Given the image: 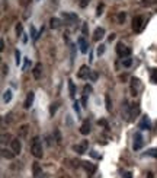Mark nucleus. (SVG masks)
<instances>
[{"mask_svg": "<svg viewBox=\"0 0 157 178\" xmlns=\"http://www.w3.org/2000/svg\"><path fill=\"white\" fill-rule=\"evenodd\" d=\"M31 153L36 158V159H41L44 152H42V145H41V140L38 136H35L32 139V145H31Z\"/></svg>", "mask_w": 157, "mask_h": 178, "instance_id": "nucleus-1", "label": "nucleus"}, {"mask_svg": "<svg viewBox=\"0 0 157 178\" xmlns=\"http://www.w3.org/2000/svg\"><path fill=\"white\" fill-rule=\"evenodd\" d=\"M117 53H118L119 57L125 58V57H130V54H131V48L127 47V45H124L122 42H118V45H117Z\"/></svg>", "mask_w": 157, "mask_h": 178, "instance_id": "nucleus-2", "label": "nucleus"}, {"mask_svg": "<svg viewBox=\"0 0 157 178\" xmlns=\"http://www.w3.org/2000/svg\"><path fill=\"white\" fill-rule=\"evenodd\" d=\"M144 28V18L143 16H135L133 19V29L135 32H141Z\"/></svg>", "mask_w": 157, "mask_h": 178, "instance_id": "nucleus-3", "label": "nucleus"}, {"mask_svg": "<svg viewBox=\"0 0 157 178\" xmlns=\"http://www.w3.org/2000/svg\"><path fill=\"white\" fill-rule=\"evenodd\" d=\"M143 136H141V133L140 132H137L135 134H134V145H133V149L134 151H140L141 148H143Z\"/></svg>", "mask_w": 157, "mask_h": 178, "instance_id": "nucleus-4", "label": "nucleus"}, {"mask_svg": "<svg viewBox=\"0 0 157 178\" xmlns=\"http://www.w3.org/2000/svg\"><path fill=\"white\" fill-rule=\"evenodd\" d=\"M89 76H90V69H89V66L83 64L80 67V70L77 72V77L79 79H89Z\"/></svg>", "mask_w": 157, "mask_h": 178, "instance_id": "nucleus-5", "label": "nucleus"}, {"mask_svg": "<svg viewBox=\"0 0 157 178\" xmlns=\"http://www.w3.org/2000/svg\"><path fill=\"white\" fill-rule=\"evenodd\" d=\"M122 115L127 121H131V105L128 104V101H124L122 104Z\"/></svg>", "mask_w": 157, "mask_h": 178, "instance_id": "nucleus-6", "label": "nucleus"}, {"mask_svg": "<svg viewBox=\"0 0 157 178\" xmlns=\"http://www.w3.org/2000/svg\"><path fill=\"white\" fill-rule=\"evenodd\" d=\"M63 18H64V20L68 23V25H73L79 18H77V15L76 13H71V12H64L63 13Z\"/></svg>", "mask_w": 157, "mask_h": 178, "instance_id": "nucleus-7", "label": "nucleus"}, {"mask_svg": "<svg viewBox=\"0 0 157 178\" xmlns=\"http://www.w3.org/2000/svg\"><path fill=\"white\" fill-rule=\"evenodd\" d=\"M10 148H12V151H13L16 155H19L20 151H22V143H20V140H19V139H13V140L10 142Z\"/></svg>", "mask_w": 157, "mask_h": 178, "instance_id": "nucleus-8", "label": "nucleus"}, {"mask_svg": "<svg viewBox=\"0 0 157 178\" xmlns=\"http://www.w3.org/2000/svg\"><path fill=\"white\" fill-rule=\"evenodd\" d=\"M33 99H35V94L31 91V92H28V95H26V99H25V102H23V107H25V110H29L31 108V105L33 104Z\"/></svg>", "mask_w": 157, "mask_h": 178, "instance_id": "nucleus-9", "label": "nucleus"}, {"mask_svg": "<svg viewBox=\"0 0 157 178\" xmlns=\"http://www.w3.org/2000/svg\"><path fill=\"white\" fill-rule=\"evenodd\" d=\"M74 151H76L79 155H83V153H86V152H87V140H83L82 143L76 145V146H74Z\"/></svg>", "mask_w": 157, "mask_h": 178, "instance_id": "nucleus-10", "label": "nucleus"}, {"mask_svg": "<svg viewBox=\"0 0 157 178\" xmlns=\"http://www.w3.org/2000/svg\"><path fill=\"white\" fill-rule=\"evenodd\" d=\"M77 44H79V47H80V51H82L83 54H86V53L89 51V44L86 42L84 37H80V38L77 39Z\"/></svg>", "mask_w": 157, "mask_h": 178, "instance_id": "nucleus-11", "label": "nucleus"}, {"mask_svg": "<svg viewBox=\"0 0 157 178\" xmlns=\"http://www.w3.org/2000/svg\"><path fill=\"white\" fill-rule=\"evenodd\" d=\"M32 75H33V77L38 80V79H41V76H42V64L41 63H36L35 64V67H33V70H32Z\"/></svg>", "mask_w": 157, "mask_h": 178, "instance_id": "nucleus-12", "label": "nucleus"}, {"mask_svg": "<svg viewBox=\"0 0 157 178\" xmlns=\"http://www.w3.org/2000/svg\"><path fill=\"white\" fill-rule=\"evenodd\" d=\"M138 127H140L141 130H150V129H151V123H150V118H149V117H143V120L140 121Z\"/></svg>", "mask_w": 157, "mask_h": 178, "instance_id": "nucleus-13", "label": "nucleus"}, {"mask_svg": "<svg viewBox=\"0 0 157 178\" xmlns=\"http://www.w3.org/2000/svg\"><path fill=\"white\" fill-rule=\"evenodd\" d=\"M82 165H83V168L86 170V172H89V175H92V174L96 171V165H93V164H92V162H89V161L82 162Z\"/></svg>", "mask_w": 157, "mask_h": 178, "instance_id": "nucleus-14", "label": "nucleus"}, {"mask_svg": "<svg viewBox=\"0 0 157 178\" xmlns=\"http://www.w3.org/2000/svg\"><path fill=\"white\" fill-rule=\"evenodd\" d=\"M103 37H105V29H103V28H100V26H99V28H96V29H95V32H93V39H95V41H100Z\"/></svg>", "mask_w": 157, "mask_h": 178, "instance_id": "nucleus-15", "label": "nucleus"}, {"mask_svg": "<svg viewBox=\"0 0 157 178\" xmlns=\"http://www.w3.org/2000/svg\"><path fill=\"white\" fill-rule=\"evenodd\" d=\"M80 133L84 134V136L90 133V123H89V120H84V121H83V124H82V127H80Z\"/></svg>", "mask_w": 157, "mask_h": 178, "instance_id": "nucleus-16", "label": "nucleus"}, {"mask_svg": "<svg viewBox=\"0 0 157 178\" xmlns=\"http://www.w3.org/2000/svg\"><path fill=\"white\" fill-rule=\"evenodd\" d=\"M131 82H133V83H131V92H133V95L135 96V95H137V86H140V80H138L137 77H133Z\"/></svg>", "mask_w": 157, "mask_h": 178, "instance_id": "nucleus-17", "label": "nucleus"}, {"mask_svg": "<svg viewBox=\"0 0 157 178\" xmlns=\"http://www.w3.org/2000/svg\"><path fill=\"white\" fill-rule=\"evenodd\" d=\"M15 155H16V153H15L13 151H7V149H4V148L1 149V156L6 158V159H13Z\"/></svg>", "mask_w": 157, "mask_h": 178, "instance_id": "nucleus-18", "label": "nucleus"}, {"mask_svg": "<svg viewBox=\"0 0 157 178\" xmlns=\"http://www.w3.org/2000/svg\"><path fill=\"white\" fill-rule=\"evenodd\" d=\"M50 26H51L52 29H58V28L61 26L60 19H58V18H51V20H50Z\"/></svg>", "mask_w": 157, "mask_h": 178, "instance_id": "nucleus-19", "label": "nucleus"}, {"mask_svg": "<svg viewBox=\"0 0 157 178\" xmlns=\"http://www.w3.org/2000/svg\"><path fill=\"white\" fill-rule=\"evenodd\" d=\"M28 124H23V126H20L19 127V137H25L26 136V133H28Z\"/></svg>", "mask_w": 157, "mask_h": 178, "instance_id": "nucleus-20", "label": "nucleus"}, {"mask_svg": "<svg viewBox=\"0 0 157 178\" xmlns=\"http://www.w3.org/2000/svg\"><path fill=\"white\" fill-rule=\"evenodd\" d=\"M68 89H70V96L74 98V95H76V86H74L73 80H68Z\"/></svg>", "mask_w": 157, "mask_h": 178, "instance_id": "nucleus-21", "label": "nucleus"}, {"mask_svg": "<svg viewBox=\"0 0 157 178\" xmlns=\"http://www.w3.org/2000/svg\"><path fill=\"white\" fill-rule=\"evenodd\" d=\"M10 99H12V91L7 89V91H4V94H3V101L7 104V102H10Z\"/></svg>", "mask_w": 157, "mask_h": 178, "instance_id": "nucleus-22", "label": "nucleus"}, {"mask_svg": "<svg viewBox=\"0 0 157 178\" xmlns=\"http://www.w3.org/2000/svg\"><path fill=\"white\" fill-rule=\"evenodd\" d=\"M105 102H106V110L111 113V111H112V102H111V96H109V94L105 95Z\"/></svg>", "mask_w": 157, "mask_h": 178, "instance_id": "nucleus-23", "label": "nucleus"}, {"mask_svg": "<svg viewBox=\"0 0 157 178\" xmlns=\"http://www.w3.org/2000/svg\"><path fill=\"white\" fill-rule=\"evenodd\" d=\"M138 113H140V107H138L137 104H133V105H131V117L138 115Z\"/></svg>", "mask_w": 157, "mask_h": 178, "instance_id": "nucleus-24", "label": "nucleus"}, {"mask_svg": "<svg viewBox=\"0 0 157 178\" xmlns=\"http://www.w3.org/2000/svg\"><path fill=\"white\" fill-rule=\"evenodd\" d=\"M39 175H42L41 174V167H39L38 162H35L33 164V177H39Z\"/></svg>", "mask_w": 157, "mask_h": 178, "instance_id": "nucleus-25", "label": "nucleus"}, {"mask_svg": "<svg viewBox=\"0 0 157 178\" xmlns=\"http://www.w3.org/2000/svg\"><path fill=\"white\" fill-rule=\"evenodd\" d=\"M125 18H127V13L125 12H119L118 13V23H124L125 22Z\"/></svg>", "mask_w": 157, "mask_h": 178, "instance_id": "nucleus-26", "label": "nucleus"}, {"mask_svg": "<svg viewBox=\"0 0 157 178\" xmlns=\"http://www.w3.org/2000/svg\"><path fill=\"white\" fill-rule=\"evenodd\" d=\"M57 108H58V104H57V102L51 104V107H50V115H52V117H54V114L57 113Z\"/></svg>", "mask_w": 157, "mask_h": 178, "instance_id": "nucleus-27", "label": "nucleus"}, {"mask_svg": "<svg viewBox=\"0 0 157 178\" xmlns=\"http://www.w3.org/2000/svg\"><path fill=\"white\" fill-rule=\"evenodd\" d=\"M12 136L10 134H1V143H6V142H12Z\"/></svg>", "mask_w": 157, "mask_h": 178, "instance_id": "nucleus-28", "label": "nucleus"}, {"mask_svg": "<svg viewBox=\"0 0 157 178\" xmlns=\"http://www.w3.org/2000/svg\"><path fill=\"white\" fill-rule=\"evenodd\" d=\"M22 31H23L22 23H17V25H16V34H17V37H19V35H23V32H22Z\"/></svg>", "mask_w": 157, "mask_h": 178, "instance_id": "nucleus-29", "label": "nucleus"}, {"mask_svg": "<svg viewBox=\"0 0 157 178\" xmlns=\"http://www.w3.org/2000/svg\"><path fill=\"white\" fill-rule=\"evenodd\" d=\"M122 64H124V67H130V66L133 64V60H131V58H128V57H125V60L122 61Z\"/></svg>", "mask_w": 157, "mask_h": 178, "instance_id": "nucleus-30", "label": "nucleus"}, {"mask_svg": "<svg viewBox=\"0 0 157 178\" xmlns=\"http://www.w3.org/2000/svg\"><path fill=\"white\" fill-rule=\"evenodd\" d=\"M146 155L153 156V158H157V149H150V151H147V153H146Z\"/></svg>", "mask_w": 157, "mask_h": 178, "instance_id": "nucleus-31", "label": "nucleus"}, {"mask_svg": "<svg viewBox=\"0 0 157 178\" xmlns=\"http://www.w3.org/2000/svg\"><path fill=\"white\" fill-rule=\"evenodd\" d=\"M156 0H141V4L143 6H150V4H154Z\"/></svg>", "mask_w": 157, "mask_h": 178, "instance_id": "nucleus-32", "label": "nucleus"}, {"mask_svg": "<svg viewBox=\"0 0 157 178\" xmlns=\"http://www.w3.org/2000/svg\"><path fill=\"white\" fill-rule=\"evenodd\" d=\"M105 53V45L103 44H100L99 47H98V56H102Z\"/></svg>", "mask_w": 157, "mask_h": 178, "instance_id": "nucleus-33", "label": "nucleus"}, {"mask_svg": "<svg viewBox=\"0 0 157 178\" xmlns=\"http://www.w3.org/2000/svg\"><path fill=\"white\" fill-rule=\"evenodd\" d=\"M15 56H16V64L19 66V64H20V60H22V58H20V53H19V50L15 51Z\"/></svg>", "mask_w": 157, "mask_h": 178, "instance_id": "nucleus-34", "label": "nucleus"}, {"mask_svg": "<svg viewBox=\"0 0 157 178\" xmlns=\"http://www.w3.org/2000/svg\"><path fill=\"white\" fill-rule=\"evenodd\" d=\"M83 92H84V95H89V92H92V86L90 85H86L84 89H83Z\"/></svg>", "mask_w": 157, "mask_h": 178, "instance_id": "nucleus-35", "label": "nucleus"}, {"mask_svg": "<svg viewBox=\"0 0 157 178\" xmlns=\"http://www.w3.org/2000/svg\"><path fill=\"white\" fill-rule=\"evenodd\" d=\"M54 133H55V142H57V143H61V136H60V132H58V130H55Z\"/></svg>", "mask_w": 157, "mask_h": 178, "instance_id": "nucleus-36", "label": "nucleus"}, {"mask_svg": "<svg viewBox=\"0 0 157 178\" xmlns=\"http://www.w3.org/2000/svg\"><path fill=\"white\" fill-rule=\"evenodd\" d=\"M89 3H90V0H80V1H79L80 7H86V6H87Z\"/></svg>", "mask_w": 157, "mask_h": 178, "instance_id": "nucleus-37", "label": "nucleus"}, {"mask_svg": "<svg viewBox=\"0 0 157 178\" xmlns=\"http://www.w3.org/2000/svg\"><path fill=\"white\" fill-rule=\"evenodd\" d=\"M102 10H103V4H99V6H98V12H96V16H100V15L103 13Z\"/></svg>", "mask_w": 157, "mask_h": 178, "instance_id": "nucleus-38", "label": "nucleus"}, {"mask_svg": "<svg viewBox=\"0 0 157 178\" xmlns=\"http://www.w3.org/2000/svg\"><path fill=\"white\" fill-rule=\"evenodd\" d=\"M151 82H153V83H157V69L153 72V75H151Z\"/></svg>", "mask_w": 157, "mask_h": 178, "instance_id": "nucleus-39", "label": "nucleus"}, {"mask_svg": "<svg viewBox=\"0 0 157 178\" xmlns=\"http://www.w3.org/2000/svg\"><path fill=\"white\" fill-rule=\"evenodd\" d=\"M82 104H83V107L87 105V95H83V98H82Z\"/></svg>", "mask_w": 157, "mask_h": 178, "instance_id": "nucleus-40", "label": "nucleus"}, {"mask_svg": "<svg viewBox=\"0 0 157 178\" xmlns=\"http://www.w3.org/2000/svg\"><path fill=\"white\" fill-rule=\"evenodd\" d=\"M89 77H90L92 80H96V79H98V75H96L95 72H90V76H89Z\"/></svg>", "mask_w": 157, "mask_h": 178, "instance_id": "nucleus-41", "label": "nucleus"}, {"mask_svg": "<svg viewBox=\"0 0 157 178\" xmlns=\"http://www.w3.org/2000/svg\"><path fill=\"white\" fill-rule=\"evenodd\" d=\"M79 105H80V104H79V101H76V102H74V110L77 111V114L80 113V107H79Z\"/></svg>", "mask_w": 157, "mask_h": 178, "instance_id": "nucleus-42", "label": "nucleus"}, {"mask_svg": "<svg viewBox=\"0 0 157 178\" xmlns=\"http://www.w3.org/2000/svg\"><path fill=\"white\" fill-rule=\"evenodd\" d=\"M1 69H3V75H6V73H7V70H9V67H7V64H4V63H3V66H1Z\"/></svg>", "mask_w": 157, "mask_h": 178, "instance_id": "nucleus-43", "label": "nucleus"}, {"mask_svg": "<svg viewBox=\"0 0 157 178\" xmlns=\"http://www.w3.org/2000/svg\"><path fill=\"white\" fill-rule=\"evenodd\" d=\"M98 124H99V126H105V127L108 129V124H106V121H105V120H99V121H98Z\"/></svg>", "mask_w": 157, "mask_h": 178, "instance_id": "nucleus-44", "label": "nucleus"}, {"mask_svg": "<svg viewBox=\"0 0 157 178\" xmlns=\"http://www.w3.org/2000/svg\"><path fill=\"white\" fill-rule=\"evenodd\" d=\"M83 35H87V25L83 23Z\"/></svg>", "mask_w": 157, "mask_h": 178, "instance_id": "nucleus-45", "label": "nucleus"}, {"mask_svg": "<svg viewBox=\"0 0 157 178\" xmlns=\"http://www.w3.org/2000/svg\"><path fill=\"white\" fill-rule=\"evenodd\" d=\"M29 1H31V0H20V4H22V6H28Z\"/></svg>", "mask_w": 157, "mask_h": 178, "instance_id": "nucleus-46", "label": "nucleus"}, {"mask_svg": "<svg viewBox=\"0 0 157 178\" xmlns=\"http://www.w3.org/2000/svg\"><path fill=\"white\" fill-rule=\"evenodd\" d=\"M22 41H23V42H28V37H26V34L22 35Z\"/></svg>", "mask_w": 157, "mask_h": 178, "instance_id": "nucleus-47", "label": "nucleus"}, {"mask_svg": "<svg viewBox=\"0 0 157 178\" xmlns=\"http://www.w3.org/2000/svg\"><path fill=\"white\" fill-rule=\"evenodd\" d=\"M114 39H115V34H111V35H109V41L112 42Z\"/></svg>", "mask_w": 157, "mask_h": 178, "instance_id": "nucleus-48", "label": "nucleus"}, {"mask_svg": "<svg viewBox=\"0 0 157 178\" xmlns=\"http://www.w3.org/2000/svg\"><path fill=\"white\" fill-rule=\"evenodd\" d=\"M3 48H4V42H3V39L0 41V51H3Z\"/></svg>", "mask_w": 157, "mask_h": 178, "instance_id": "nucleus-49", "label": "nucleus"}, {"mask_svg": "<svg viewBox=\"0 0 157 178\" xmlns=\"http://www.w3.org/2000/svg\"><path fill=\"white\" fill-rule=\"evenodd\" d=\"M90 155H92L93 158H99V155H98V153H95V151H92V152H90Z\"/></svg>", "mask_w": 157, "mask_h": 178, "instance_id": "nucleus-50", "label": "nucleus"}, {"mask_svg": "<svg viewBox=\"0 0 157 178\" xmlns=\"http://www.w3.org/2000/svg\"><path fill=\"white\" fill-rule=\"evenodd\" d=\"M131 175H133L131 172H127V174H125V178H131Z\"/></svg>", "mask_w": 157, "mask_h": 178, "instance_id": "nucleus-51", "label": "nucleus"}, {"mask_svg": "<svg viewBox=\"0 0 157 178\" xmlns=\"http://www.w3.org/2000/svg\"><path fill=\"white\" fill-rule=\"evenodd\" d=\"M147 175H149V178H153V174H151V172H149Z\"/></svg>", "mask_w": 157, "mask_h": 178, "instance_id": "nucleus-52", "label": "nucleus"}, {"mask_svg": "<svg viewBox=\"0 0 157 178\" xmlns=\"http://www.w3.org/2000/svg\"><path fill=\"white\" fill-rule=\"evenodd\" d=\"M41 178H47V175H44V177H41Z\"/></svg>", "mask_w": 157, "mask_h": 178, "instance_id": "nucleus-53", "label": "nucleus"}]
</instances>
